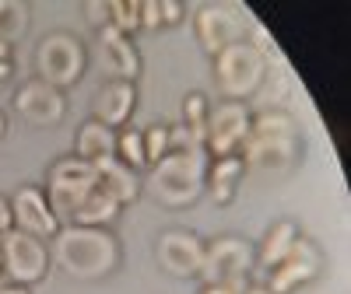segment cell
Instances as JSON below:
<instances>
[{
    "instance_id": "1",
    "label": "cell",
    "mask_w": 351,
    "mask_h": 294,
    "mask_svg": "<svg viewBox=\"0 0 351 294\" xmlns=\"http://www.w3.org/2000/svg\"><path fill=\"white\" fill-rule=\"evenodd\" d=\"M49 242H53V263L74 280H102L120 267V242L109 228L67 224Z\"/></svg>"
},
{
    "instance_id": "2",
    "label": "cell",
    "mask_w": 351,
    "mask_h": 294,
    "mask_svg": "<svg viewBox=\"0 0 351 294\" xmlns=\"http://www.w3.org/2000/svg\"><path fill=\"white\" fill-rule=\"evenodd\" d=\"M208 155L200 151H169L158 165L148 168V193L162 207H190L204 193V175H208Z\"/></svg>"
},
{
    "instance_id": "3",
    "label": "cell",
    "mask_w": 351,
    "mask_h": 294,
    "mask_svg": "<svg viewBox=\"0 0 351 294\" xmlns=\"http://www.w3.org/2000/svg\"><path fill=\"white\" fill-rule=\"evenodd\" d=\"M215 74L225 98L232 102H246L260 92L263 77H267V56L256 53L246 39L243 42H232L215 56Z\"/></svg>"
},
{
    "instance_id": "4",
    "label": "cell",
    "mask_w": 351,
    "mask_h": 294,
    "mask_svg": "<svg viewBox=\"0 0 351 294\" xmlns=\"http://www.w3.org/2000/svg\"><path fill=\"white\" fill-rule=\"evenodd\" d=\"M84 46L81 39L67 36V32H56V36H46L36 49V70H39V81H46L49 88L64 92V88H74L81 77H84Z\"/></svg>"
},
{
    "instance_id": "5",
    "label": "cell",
    "mask_w": 351,
    "mask_h": 294,
    "mask_svg": "<svg viewBox=\"0 0 351 294\" xmlns=\"http://www.w3.org/2000/svg\"><path fill=\"white\" fill-rule=\"evenodd\" d=\"M0 259H4V280L8 284H21V287H32L46 277L49 270V249L43 239L36 235H25V231H8L4 242H0Z\"/></svg>"
},
{
    "instance_id": "6",
    "label": "cell",
    "mask_w": 351,
    "mask_h": 294,
    "mask_svg": "<svg viewBox=\"0 0 351 294\" xmlns=\"http://www.w3.org/2000/svg\"><path fill=\"white\" fill-rule=\"evenodd\" d=\"M250 120H253V112L246 109V102L215 105L211 116H208V130H204V155L211 161L239 155L243 144L250 140Z\"/></svg>"
},
{
    "instance_id": "7",
    "label": "cell",
    "mask_w": 351,
    "mask_h": 294,
    "mask_svg": "<svg viewBox=\"0 0 351 294\" xmlns=\"http://www.w3.org/2000/svg\"><path fill=\"white\" fill-rule=\"evenodd\" d=\"M250 273H253V245L246 239L225 235V239L204 245V267H200L204 284H246Z\"/></svg>"
},
{
    "instance_id": "8",
    "label": "cell",
    "mask_w": 351,
    "mask_h": 294,
    "mask_svg": "<svg viewBox=\"0 0 351 294\" xmlns=\"http://www.w3.org/2000/svg\"><path fill=\"white\" fill-rule=\"evenodd\" d=\"M11 221H14V231H25V235H36V239L49 242L56 231H60V217L53 214L49 200H46V189L43 186H21L11 200Z\"/></svg>"
},
{
    "instance_id": "9",
    "label": "cell",
    "mask_w": 351,
    "mask_h": 294,
    "mask_svg": "<svg viewBox=\"0 0 351 294\" xmlns=\"http://www.w3.org/2000/svg\"><path fill=\"white\" fill-rule=\"evenodd\" d=\"M193 28H197L200 46L208 49L211 56H218L232 42H243V32H246L239 11L228 8V4H204V8H197Z\"/></svg>"
},
{
    "instance_id": "10",
    "label": "cell",
    "mask_w": 351,
    "mask_h": 294,
    "mask_svg": "<svg viewBox=\"0 0 351 294\" xmlns=\"http://www.w3.org/2000/svg\"><path fill=\"white\" fill-rule=\"evenodd\" d=\"M316 273H319V249L299 235V242L291 245V252L267 273V284L263 287H267L271 294H291L302 284H309Z\"/></svg>"
},
{
    "instance_id": "11",
    "label": "cell",
    "mask_w": 351,
    "mask_h": 294,
    "mask_svg": "<svg viewBox=\"0 0 351 294\" xmlns=\"http://www.w3.org/2000/svg\"><path fill=\"white\" fill-rule=\"evenodd\" d=\"M14 109L21 112V120H28L32 126H56L67 116V98H64V92L49 88L46 81L32 77L18 88Z\"/></svg>"
},
{
    "instance_id": "12",
    "label": "cell",
    "mask_w": 351,
    "mask_h": 294,
    "mask_svg": "<svg viewBox=\"0 0 351 294\" xmlns=\"http://www.w3.org/2000/svg\"><path fill=\"white\" fill-rule=\"evenodd\" d=\"M155 256H158V263H162L165 273L190 280V277H200V267H204V242L197 239V235H190V231L172 228V231H162Z\"/></svg>"
},
{
    "instance_id": "13",
    "label": "cell",
    "mask_w": 351,
    "mask_h": 294,
    "mask_svg": "<svg viewBox=\"0 0 351 294\" xmlns=\"http://www.w3.org/2000/svg\"><path fill=\"white\" fill-rule=\"evenodd\" d=\"M134 109H137V84L116 77V81L99 88V95L92 102V120L109 126V130H120V126H127Z\"/></svg>"
},
{
    "instance_id": "14",
    "label": "cell",
    "mask_w": 351,
    "mask_h": 294,
    "mask_svg": "<svg viewBox=\"0 0 351 294\" xmlns=\"http://www.w3.org/2000/svg\"><path fill=\"white\" fill-rule=\"evenodd\" d=\"M95 189H102L106 196H112L123 207V203H134L141 196L144 183H141V175L130 165H123L120 158H102V161H95Z\"/></svg>"
},
{
    "instance_id": "15",
    "label": "cell",
    "mask_w": 351,
    "mask_h": 294,
    "mask_svg": "<svg viewBox=\"0 0 351 294\" xmlns=\"http://www.w3.org/2000/svg\"><path fill=\"white\" fill-rule=\"evenodd\" d=\"M243 161L246 168L256 172H285L299 155V137H288V140H246L243 144Z\"/></svg>"
},
{
    "instance_id": "16",
    "label": "cell",
    "mask_w": 351,
    "mask_h": 294,
    "mask_svg": "<svg viewBox=\"0 0 351 294\" xmlns=\"http://www.w3.org/2000/svg\"><path fill=\"white\" fill-rule=\"evenodd\" d=\"M243 172H246L243 155L215 158V161H208V175H204V189L211 193V200H215V203H221V207H225V203H232V196H236Z\"/></svg>"
},
{
    "instance_id": "17",
    "label": "cell",
    "mask_w": 351,
    "mask_h": 294,
    "mask_svg": "<svg viewBox=\"0 0 351 294\" xmlns=\"http://www.w3.org/2000/svg\"><path fill=\"white\" fill-rule=\"evenodd\" d=\"M299 242V228L291 224V221H278L271 231H267V239L260 242V252H253V267H260L263 273H271L278 263L291 252V245Z\"/></svg>"
},
{
    "instance_id": "18",
    "label": "cell",
    "mask_w": 351,
    "mask_h": 294,
    "mask_svg": "<svg viewBox=\"0 0 351 294\" xmlns=\"http://www.w3.org/2000/svg\"><path fill=\"white\" fill-rule=\"evenodd\" d=\"M74 147H77V158L84 161H102V158H116V130L88 120L77 126V137H74Z\"/></svg>"
},
{
    "instance_id": "19",
    "label": "cell",
    "mask_w": 351,
    "mask_h": 294,
    "mask_svg": "<svg viewBox=\"0 0 351 294\" xmlns=\"http://www.w3.org/2000/svg\"><path fill=\"white\" fill-rule=\"evenodd\" d=\"M99 39H102V46H106L109 56H112L116 74H120L123 81H134V84H137V74H141V53H137V46H134L127 36L116 32L112 25L99 28Z\"/></svg>"
},
{
    "instance_id": "20",
    "label": "cell",
    "mask_w": 351,
    "mask_h": 294,
    "mask_svg": "<svg viewBox=\"0 0 351 294\" xmlns=\"http://www.w3.org/2000/svg\"><path fill=\"white\" fill-rule=\"evenodd\" d=\"M120 203H116L112 196H106L102 189H92L84 196V203L74 211L71 224H84V228H109L116 217H120Z\"/></svg>"
},
{
    "instance_id": "21",
    "label": "cell",
    "mask_w": 351,
    "mask_h": 294,
    "mask_svg": "<svg viewBox=\"0 0 351 294\" xmlns=\"http://www.w3.org/2000/svg\"><path fill=\"white\" fill-rule=\"evenodd\" d=\"M49 186H71V189H95V165L84 158H60L49 168Z\"/></svg>"
},
{
    "instance_id": "22",
    "label": "cell",
    "mask_w": 351,
    "mask_h": 294,
    "mask_svg": "<svg viewBox=\"0 0 351 294\" xmlns=\"http://www.w3.org/2000/svg\"><path fill=\"white\" fill-rule=\"evenodd\" d=\"M250 137L253 140H288V137H299L295 133V120L281 109H263L250 120Z\"/></svg>"
},
{
    "instance_id": "23",
    "label": "cell",
    "mask_w": 351,
    "mask_h": 294,
    "mask_svg": "<svg viewBox=\"0 0 351 294\" xmlns=\"http://www.w3.org/2000/svg\"><path fill=\"white\" fill-rule=\"evenodd\" d=\"M208 116H211V105H208V98H204L200 92H193V95L183 98V123L180 126H186V133L200 147H204V130H208Z\"/></svg>"
},
{
    "instance_id": "24",
    "label": "cell",
    "mask_w": 351,
    "mask_h": 294,
    "mask_svg": "<svg viewBox=\"0 0 351 294\" xmlns=\"http://www.w3.org/2000/svg\"><path fill=\"white\" fill-rule=\"evenodd\" d=\"M28 28V4H18V0H0V42H14L25 36Z\"/></svg>"
},
{
    "instance_id": "25",
    "label": "cell",
    "mask_w": 351,
    "mask_h": 294,
    "mask_svg": "<svg viewBox=\"0 0 351 294\" xmlns=\"http://www.w3.org/2000/svg\"><path fill=\"white\" fill-rule=\"evenodd\" d=\"M109 25L130 39L141 28V0H109Z\"/></svg>"
},
{
    "instance_id": "26",
    "label": "cell",
    "mask_w": 351,
    "mask_h": 294,
    "mask_svg": "<svg viewBox=\"0 0 351 294\" xmlns=\"http://www.w3.org/2000/svg\"><path fill=\"white\" fill-rule=\"evenodd\" d=\"M116 158H120L123 165H130L134 172L148 168V158H144V137H141V130H123V133H116Z\"/></svg>"
},
{
    "instance_id": "27",
    "label": "cell",
    "mask_w": 351,
    "mask_h": 294,
    "mask_svg": "<svg viewBox=\"0 0 351 294\" xmlns=\"http://www.w3.org/2000/svg\"><path fill=\"white\" fill-rule=\"evenodd\" d=\"M141 137H144V158H148V168H152L169 155V126H148L141 130Z\"/></svg>"
},
{
    "instance_id": "28",
    "label": "cell",
    "mask_w": 351,
    "mask_h": 294,
    "mask_svg": "<svg viewBox=\"0 0 351 294\" xmlns=\"http://www.w3.org/2000/svg\"><path fill=\"white\" fill-rule=\"evenodd\" d=\"M169 151H200V144L186 133V126H169Z\"/></svg>"
},
{
    "instance_id": "29",
    "label": "cell",
    "mask_w": 351,
    "mask_h": 294,
    "mask_svg": "<svg viewBox=\"0 0 351 294\" xmlns=\"http://www.w3.org/2000/svg\"><path fill=\"white\" fill-rule=\"evenodd\" d=\"M158 11H162V25H180L186 18V8L180 0H158Z\"/></svg>"
},
{
    "instance_id": "30",
    "label": "cell",
    "mask_w": 351,
    "mask_h": 294,
    "mask_svg": "<svg viewBox=\"0 0 351 294\" xmlns=\"http://www.w3.org/2000/svg\"><path fill=\"white\" fill-rule=\"evenodd\" d=\"M84 14H88V21H92L95 28H106L109 25V4H106V0H88Z\"/></svg>"
},
{
    "instance_id": "31",
    "label": "cell",
    "mask_w": 351,
    "mask_h": 294,
    "mask_svg": "<svg viewBox=\"0 0 351 294\" xmlns=\"http://www.w3.org/2000/svg\"><path fill=\"white\" fill-rule=\"evenodd\" d=\"M141 28H162L158 0H141Z\"/></svg>"
},
{
    "instance_id": "32",
    "label": "cell",
    "mask_w": 351,
    "mask_h": 294,
    "mask_svg": "<svg viewBox=\"0 0 351 294\" xmlns=\"http://www.w3.org/2000/svg\"><path fill=\"white\" fill-rule=\"evenodd\" d=\"M246 287H250V280L246 284H204L200 294H243Z\"/></svg>"
},
{
    "instance_id": "33",
    "label": "cell",
    "mask_w": 351,
    "mask_h": 294,
    "mask_svg": "<svg viewBox=\"0 0 351 294\" xmlns=\"http://www.w3.org/2000/svg\"><path fill=\"white\" fill-rule=\"evenodd\" d=\"M14 228V221H11V203L0 196V242H4V235Z\"/></svg>"
},
{
    "instance_id": "34",
    "label": "cell",
    "mask_w": 351,
    "mask_h": 294,
    "mask_svg": "<svg viewBox=\"0 0 351 294\" xmlns=\"http://www.w3.org/2000/svg\"><path fill=\"white\" fill-rule=\"evenodd\" d=\"M0 294H32V291L21 287V284H0Z\"/></svg>"
},
{
    "instance_id": "35",
    "label": "cell",
    "mask_w": 351,
    "mask_h": 294,
    "mask_svg": "<svg viewBox=\"0 0 351 294\" xmlns=\"http://www.w3.org/2000/svg\"><path fill=\"white\" fill-rule=\"evenodd\" d=\"M0 64H11V46L0 42Z\"/></svg>"
},
{
    "instance_id": "36",
    "label": "cell",
    "mask_w": 351,
    "mask_h": 294,
    "mask_svg": "<svg viewBox=\"0 0 351 294\" xmlns=\"http://www.w3.org/2000/svg\"><path fill=\"white\" fill-rule=\"evenodd\" d=\"M243 294H271V291H267V287H260V284H250Z\"/></svg>"
},
{
    "instance_id": "37",
    "label": "cell",
    "mask_w": 351,
    "mask_h": 294,
    "mask_svg": "<svg viewBox=\"0 0 351 294\" xmlns=\"http://www.w3.org/2000/svg\"><path fill=\"white\" fill-rule=\"evenodd\" d=\"M11 77V64H0V84H4Z\"/></svg>"
},
{
    "instance_id": "38",
    "label": "cell",
    "mask_w": 351,
    "mask_h": 294,
    "mask_svg": "<svg viewBox=\"0 0 351 294\" xmlns=\"http://www.w3.org/2000/svg\"><path fill=\"white\" fill-rule=\"evenodd\" d=\"M4 130H8V120H4V112H0V140H4Z\"/></svg>"
},
{
    "instance_id": "39",
    "label": "cell",
    "mask_w": 351,
    "mask_h": 294,
    "mask_svg": "<svg viewBox=\"0 0 351 294\" xmlns=\"http://www.w3.org/2000/svg\"><path fill=\"white\" fill-rule=\"evenodd\" d=\"M0 284H4V259H0Z\"/></svg>"
}]
</instances>
